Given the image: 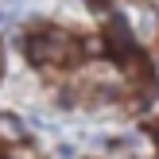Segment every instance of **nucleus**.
Returning <instances> with one entry per match:
<instances>
[{
  "label": "nucleus",
  "mask_w": 159,
  "mask_h": 159,
  "mask_svg": "<svg viewBox=\"0 0 159 159\" xmlns=\"http://www.w3.org/2000/svg\"><path fill=\"white\" fill-rule=\"evenodd\" d=\"M27 58L39 66H66L78 58V43L62 31H39L27 39Z\"/></svg>",
  "instance_id": "1"
},
{
  "label": "nucleus",
  "mask_w": 159,
  "mask_h": 159,
  "mask_svg": "<svg viewBox=\"0 0 159 159\" xmlns=\"http://www.w3.org/2000/svg\"><path fill=\"white\" fill-rule=\"evenodd\" d=\"M109 47H113V54L120 62H136V39H132V31H128V20H124L120 12H113L109 16Z\"/></svg>",
  "instance_id": "2"
},
{
  "label": "nucleus",
  "mask_w": 159,
  "mask_h": 159,
  "mask_svg": "<svg viewBox=\"0 0 159 159\" xmlns=\"http://www.w3.org/2000/svg\"><path fill=\"white\" fill-rule=\"evenodd\" d=\"M0 23H4V12H0Z\"/></svg>",
  "instance_id": "6"
},
{
  "label": "nucleus",
  "mask_w": 159,
  "mask_h": 159,
  "mask_svg": "<svg viewBox=\"0 0 159 159\" xmlns=\"http://www.w3.org/2000/svg\"><path fill=\"white\" fill-rule=\"evenodd\" d=\"M93 4H105V0H93Z\"/></svg>",
  "instance_id": "5"
},
{
  "label": "nucleus",
  "mask_w": 159,
  "mask_h": 159,
  "mask_svg": "<svg viewBox=\"0 0 159 159\" xmlns=\"http://www.w3.org/2000/svg\"><path fill=\"white\" fill-rule=\"evenodd\" d=\"M0 132H4L8 140H16V136H23V124L12 120V116H0Z\"/></svg>",
  "instance_id": "3"
},
{
  "label": "nucleus",
  "mask_w": 159,
  "mask_h": 159,
  "mask_svg": "<svg viewBox=\"0 0 159 159\" xmlns=\"http://www.w3.org/2000/svg\"><path fill=\"white\" fill-rule=\"evenodd\" d=\"M152 132H155V136H159V124H155V128H152Z\"/></svg>",
  "instance_id": "4"
}]
</instances>
